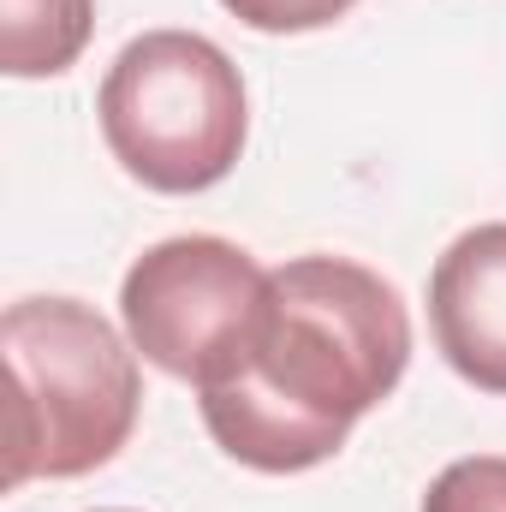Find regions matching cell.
<instances>
[{
    "mask_svg": "<svg viewBox=\"0 0 506 512\" xmlns=\"http://www.w3.org/2000/svg\"><path fill=\"white\" fill-rule=\"evenodd\" d=\"M411 370V310L352 256H292L233 376L197 387L215 447L262 477L328 465Z\"/></svg>",
    "mask_w": 506,
    "mask_h": 512,
    "instance_id": "cell-1",
    "label": "cell"
},
{
    "mask_svg": "<svg viewBox=\"0 0 506 512\" xmlns=\"http://www.w3.org/2000/svg\"><path fill=\"white\" fill-rule=\"evenodd\" d=\"M6 352V489L90 477L137 429V346L84 298H18L0 316Z\"/></svg>",
    "mask_w": 506,
    "mask_h": 512,
    "instance_id": "cell-2",
    "label": "cell"
},
{
    "mask_svg": "<svg viewBox=\"0 0 506 512\" xmlns=\"http://www.w3.org/2000/svg\"><path fill=\"white\" fill-rule=\"evenodd\" d=\"M108 155L143 191L197 197L221 185L251 137V96L233 54L197 30H143L102 78Z\"/></svg>",
    "mask_w": 506,
    "mask_h": 512,
    "instance_id": "cell-3",
    "label": "cell"
},
{
    "mask_svg": "<svg viewBox=\"0 0 506 512\" xmlns=\"http://www.w3.org/2000/svg\"><path fill=\"white\" fill-rule=\"evenodd\" d=\"M268 268L215 233H179L137 256L120 280L126 340L161 376L215 387L233 376L268 316Z\"/></svg>",
    "mask_w": 506,
    "mask_h": 512,
    "instance_id": "cell-4",
    "label": "cell"
},
{
    "mask_svg": "<svg viewBox=\"0 0 506 512\" xmlns=\"http://www.w3.org/2000/svg\"><path fill=\"white\" fill-rule=\"evenodd\" d=\"M429 334L453 376L506 399V221H483L435 256Z\"/></svg>",
    "mask_w": 506,
    "mask_h": 512,
    "instance_id": "cell-5",
    "label": "cell"
},
{
    "mask_svg": "<svg viewBox=\"0 0 506 512\" xmlns=\"http://www.w3.org/2000/svg\"><path fill=\"white\" fill-rule=\"evenodd\" d=\"M96 36V0H0V72L60 78Z\"/></svg>",
    "mask_w": 506,
    "mask_h": 512,
    "instance_id": "cell-6",
    "label": "cell"
},
{
    "mask_svg": "<svg viewBox=\"0 0 506 512\" xmlns=\"http://www.w3.org/2000/svg\"><path fill=\"white\" fill-rule=\"evenodd\" d=\"M417 512H506V453H471L453 459Z\"/></svg>",
    "mask_w": 506,
    "mask_h": 512,
    "instance_id": "cell-7",
    "label": "cell"
},
{
    "mask_svg": "<svg viewBox=\"0 0 506 512\" xmlns=\"http://www.w3.org/2000/svg\"><path fill=\"white\" fill-rule=\"evenodd\" d=\"M245 30L262 36H304V30H328L340 24L358 0H221Z\"/></svg>",
    "mask_w": 506,
    "mask_h": 512,
    "instance_id": "cell-8",
    "label": "cell"
},
{
    "mask_svg": "<svg viewBox=\"0 0 506 512\" xmlns=\"http://www.w3.org/2000/svg\"><path fill=\"white\" fill-rule=\"evenodd\" d=\"M96 512H131V507H96Z\"/></svg>",
    "mask_w": 506,
    "mask_h": 512,
    "instance_id": "cell-9",
    "label": "cell"
}]
</instances>
